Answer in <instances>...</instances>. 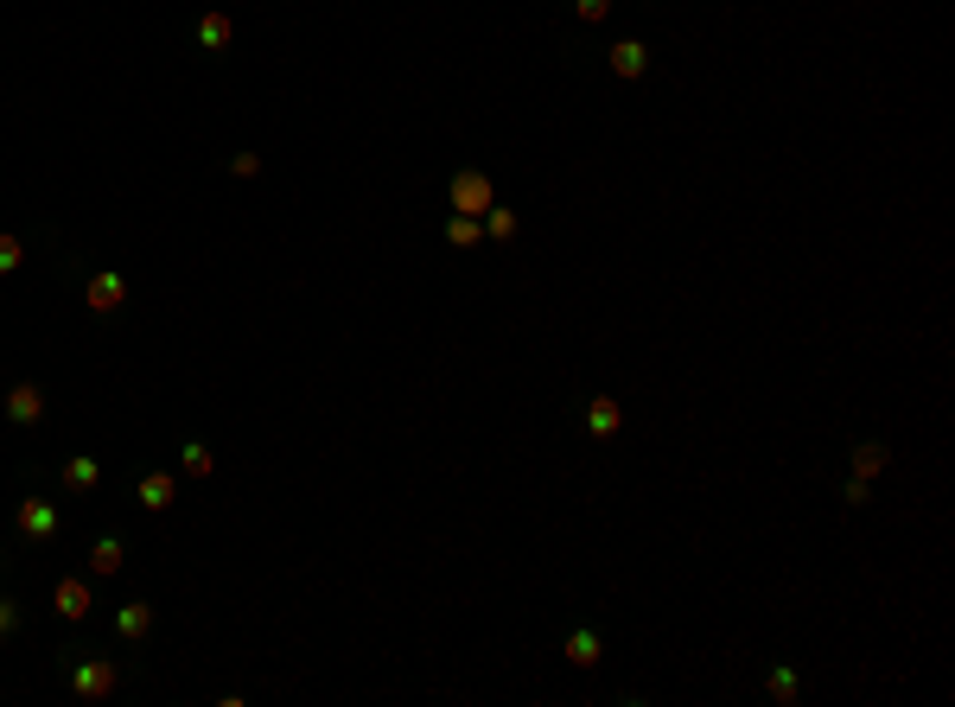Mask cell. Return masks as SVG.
<instances>
[{"mask_svg":"<svg viewBox=\"0 0 955 707\" xmlns=\"http://www.w3.org/2000/svg\"><path fill=\"white\" fill-rule=\"evenodd\" d=\"M446 192H453V211H459V217H484V211L497 204V185H491V172H478V166H459Z\"/></svg>","mask_w":955,"mask_h":707,"instance_id":"1","label":"cell"},{"mask_svg":"<svg viewBox=\"0 0 955 707\" xmlns=\"http://www.w3.org/2000/svg\"><path fill=\"white\" fill-rule=\"evenodd\" d=\"M51 612H58V618H71V625H83V618L96 612L90 580H83V574H64L58 586H51Z\"/></svg>","mask_w":955,"mask_h":707,"instance_id":"2","label":"cell"},{"mask_svg":"<svg viewBox=\"0 0 955 707\" xmlns=\"http://www.w3.org/2000/svg\"><path fill=\"white\" fill-rule=\"evenodd\" d=\"M115 682H121V669L115 663H102V657H83V663H71V688L83 701H102V695H115Z\"/></svg>","mask_w":955,"mask_h":707,"instance_id":"3","label":"cell"},{"mask_svg":"<svg viewBox=\"0 0 955 707\" xmlns=\"http://www.w3.org/2000/svg\"><path fill=\"white\" fill-rule=\"evenodd\" d=\"M83 300H90V313L109 319V313H121V306H128V281H121L115 268H96L90 287H83Z\"/></svg>","mask_w":955,"mask_h":707,"instance_id":"4","label":"cell"},{"mask_svg":"<svg viewBox=\"0 0 955 707\" xmlns=\"http://www.w3.org/2000/svg\"><path fill=\"white\" fill-rule=\"evenodd\" d=\"M13 523H20L26 542H51V536H58V510H51L45 497H26V504L13 510Z\"/></svg>","mask_w":955,"mask_h":707,"instance_id":"5","label":"cell"},{"mask_svg":"<svg viewBox=\"0 0 955 707\" xmlns=\"http://www.w3.org/2000/svg\"><path fill=\"white\" fill-rule=\"evenodd\" d=\"M7 421L13 427H39L45 421V389L39 383H13L7 389Z\"/></svg>","mask_w":955,"mask_h":707,"instance_id":"6","label":"cell"},{"mask_svg":"<svg viewBox=\"0 0 955 707\" xmlns=\"http://www.w3.org/2000/svg\"><path fill=\"white\" fill-rule=\"evenodd\" d=\"M644 71H650V45H644V39H618V45H612V77H618V83H637Z\"/></svg>","mask_w":955,"mask_h":707,"instance_id":"7","label":"cell"},{"mask_svg":"<svg viewBox=\"0 0 955 707\" xmlns=\"http://www.w3.org/2000/svg\"><path fill=\"white\" fill-rule=\"evenodd\" d=\"M191 32H198V45H204V51H230V45H236V20H230L223 7L198 13V26H191Z\"/></svg>","mask_w":955,"mask_h":707,"instance_id":"8","label":"cell"},{"mask_svg":"<svg viewBox=\"0 0 955 707\" xmlns=\"http://www.w3.org/2000/svg\"><path fill=\"white\" fill-rule=\"evenodd\" d=\"M96 485H102V459H90V453L64 459V491H71V497H90Z\"/></svg>","mask_w":955,"mask_h":707,"instance_id":"9","label":"cell"},{"mask_svg":"<svg viewBox=\"0 0 955 707\" xmlns=\"http://www.w3.org/2000/svg\"><path fill=\"white\" fill-rule=\"evenodd\" d=\"M134 497H141L147 510H172V497H179V478H172V472H141V478H134Z\"/></svg>","mask_w":955,"mask_h":707,"instance_id":"10","label":"cell"},{"mask_svg":"<svg viewBox=\"0 0 955 707\" xmlns=\"http://www.w3.org/2000/svg\"><path fill=\"white\" fill-rule=\"evenodd\" d=\"M121 567H128V548H121V536H96V542H90V574H96V580H115Z\"/></svg>","mask_w":955,"mask_h":707,"instance_id":"11","label":"cell"},{"mask_svg":"<svg viewBox=\"0 0 955 707\" xmlns=\"http://www.w3.org/2000/svg\"><path fill=\"white\" fill-rule=\"evenodd\" d=\"M618 427H624V408L612 402V395H593V402H586V434H593V440H612Z\"/></svg>","mask_w":955,"mask_h":707,"instance_id":"12","label":"cell"},{"mask_svg":"<svg viewBox=\"0 0 955 707\" xmlns=\"http://www.w3.org/2000/svg\"><path fill=\"white\" fill-rule=\"evenodd\" d=\"M115 631L128 637V644H147V637H153V606H147V599L121 606V612H115Z\"/></svg>","mask_w":955,"mask_h":707,"instance_id":"13","label":"cell"},{"mask_svg":"<svg viewBox=\"0 0 955 707\" xmlns=\"http://www.w3.org/2000/svg\"><path fill=\"white\" fill-rule=\"evenodd\" d=\"M599 657H605L599 631H573V637H567V663H573V669H599Z\"/></svg>","mask_w":955,"mask_h":707,"instance_id":"14","label":"cell"},{"mask_svg":"<svg viewBox=\"0 0 955 707\" xmlns=\"http://www.w3.org/2000/svg\"><path fill=\"white\" fill-rule=\"evenodd\" d=\"M179 472H185V478H211V472H217L211 446H204V440H185V446H179Z\"/></svg>","mask_w":955,"mask_h":707,"instance_id":"15","label":"cell"},{"mask_svg":"<svg viewBox=\"0 0 955 707\" xmlns=\"http://www.w3.org/2000/svg\"><path fill=\"white\" fill-rule=\"evenodd\" d=\"M885 459H892V453H885L879 440H860V446H854V478H866V485H873V478L885 472Z\"/></svg>","mask_w":955,"mask_h":707,"instance_id":"16","label":"cell"},{"mask_svg":"<svg viewBox=\"0 0 955 707\" xmlns=\"http://www.w3.org/2000/svg\"><path fill=\"white\" fill-rule=\"evenodd\" d=\"M478 223H484V236H491V243H510V236L523 230V223H516V211H510V204H491V211H484Z\"/></svg>","mask_w":955,"mask_h":707,"instance_id":"17","label":"cell"},{"mask_svg":"<svg viewBox=\"0 0 955 707\" xmlns=\"http://www.w3.org/2000/svg\"><path fill=\"white\" fill-rule=\"evenodd\" d=\"M446 243H453V249H478V243H484V223L453 211V217H446Z\"/></svg>","mask_w":955,"mask_h":707,"instance_id":"18","label":"cell"},{"mask_svg":"<svg viewBox=\"0 0 955 707\" xmlns=\"http://www.w3.org/2000/svg\"><path fill=\"white\" fill-rule=\"evenodd\" d=\"M764 688H771V701H777V707H796V695H803V682H796V669H790V663H777Z\"/></svg>","mask_w":955,"mask_h":707,"instance_id":"19","label":"cell"},{"mask_svg":"<svg viewBox=\"0 0 955 707\" xmlns=\"http://www.w3.org/2000/svg\"><path fill=\"white\" fill-rule=\"evenodd\" d=\"M20 262H26V243L20 236H0V274H20Z\"/></svg>","mask_w":955,"mask_h":707,"instance_id":"20","label":"cell"},{"mask_svg":"<svg viewBox=\"0 0 955 707\" xmlns=\"http://www.w3.org/2000/svg\"><path fill=\"white\" fill-rule=\"evenodd\" d=\"M573 13H580V20H586V26H599V20H605V13H612V0H573Z\"/></svg>","mask_w":955,"mask_h":707,"instance_id":"21","label":"cell"},{"mask_svg":"<svg viewBox=\"0 0 955 707\" xmlns=\"http://www.w3.org/2000/svg\"><path fill=\"white\" fill-rule=\"evenodd\" d=\"M230 172H236V179H255V172H262V153H236Z\"/></svg>","mask_w":955,"mask_h":707,"instance_id":"22","label":"cell"},{"mask_svg":"<svg viewBox=\"0 0 955 707\" xmlns=\"http://www.w3.org/2000/svg\"><path fill=\"white\" fill-rule=\"evenodd\" d=\"M20 631V606H13V599H0V637H13Z\"/></svg>","mask_w":955,"mask_h":707,"instance_id":"23","label":"cell"},{"mask_svg":"<svg viewBox=\"0 0 955 707\" xmlns=\"http://www.w3.org/2000/svg\"><path fill=\"white\" fill-rule=\"evenodd\" d=\"M841 497H847L854 510H866V497H873V491H866V478H847V491H841Z\"/></svg>","mask_w":955,"mask_h":707,"instance_id":"24","label":"cell"}]
</instances>
